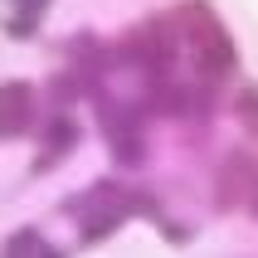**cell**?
Here are the masks:
<instances>
[]
</instances>
